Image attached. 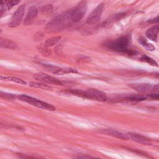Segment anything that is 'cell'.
<instances>
[{"label":"cell","instance_id":"cell-26","mask_svg":"<svg viewBox=\"0 0 159 159\" xmlns=\"http://www.w3.org/2000/svg\"><path fill=\"white\" fill-rule=\"evenodd\" d=\"M76 61L80 63H88L91 61V59L90 57H89L88 56L80 55L77 57Z\"/></svg>","mask_w":159,"mask_h":159},{"label":"cell","instance_id":"cell-19","mask_svg":"<svg viewBox=\"0 0 159 159\" xmlns=\"http://www.w3.org/2000/svg\"><path fill=\"white\" fill-rule=\"evenodd\" d=\"M60 40H61V37L60 36L51 37L46 40V41L44 43V46L45 47H50L55 45L60 41Z\"/></svg>","mask_w":159,"mask_h":159},{"label":"cell","instance_id":"cell-17","mask_svg":"<svg viewBox=\"0 0 159 159\" xmlns=\"http://www.w3.org/2000/svg\"><path fill=\"white\" fill-rule=\"evenodd\" d=\"M0 80L6 81H11V82L16 83H18L20 84H23V85L27 84V83L22 79L16 78V77H12V76H4L1 75H0Z\"/></svg>","mask_w":159,"mask_h":159},{"label":"cell","instance_id":"cell-23","mask_svg":"<svg viewBox=\"0 0 159 159\" xmlns=\"http://www.w3.org/2000/svg\"><path fill=\"white\" fill-rule=\"evenodd\" d=\"M3 1L4 2L7 9L9 10L16 5L18 4L20 2V0H3Z\"/></svg>","mask_w":159,"mask_h":159},{"label":"cell","instance_id":"cell-5","mask_svg":"<svg viewBox=\"0 0 159 159\" xmlns=\"http://www.w3.org/2000/svg\"><path fill=\"white\" fill-rule=\"evenodd\" d=\"M18 98L19 99V100H20L23 102L29 103L34 106L37 107L40 109H46V110H48V111H55V107L53 106V105L48 104L46 102L39 100L33 97L25 95V94L19 95V96H18Z\"/></svg>","mask_w":159,"mask_h":159},{"label":"cell","instance_id":"cell-25","mask_svg":"<svg viewBox=\"0 0 159 159\" xmlns=\"http://www.w3.org/2000/svg\"><path fill=\"white\" fill-rule=\"evenodd\" d=\"M0 98L4 99L13 100L16 98V96L14 95L13 94H10V93H5L0 91Z\"/></svg>","mask_w":159,"mask_h":159},{"label":"cell","instance_id":"cell-33","mask_svg":"<svg viewBox=\"0 0 159 159\" xmlns=\"http://www.w3.org/2000/svg\"><path fill=\"white\" fill-rule=\"evenodd\" d=\"M2 32V30L1 29H0V34Z\"/></svg>","mask_w":159,"mask_h":159},{"label":"cell","instance_id":"cell-30","mask_svg":"<svg viewBox=\"0 0 159 159\" xmlns=\"http://www.w3.org/2000/svg\"><path fill=\"white\" fill-rule=\"evenodd\" d=\"M149 21H150V22H157L158 21V16H157L155 19H151V20H150ZM149 21H148V22H149Z\"/></svg>","mask_w":159,"mask_h":159},{"label":"cell","instance_id":"cell-7","mask_svg":"<svg viewBox=\"0 0 159 159\" xmlns=\"http://www.w3.org/2000/svg\"><path fill=\"white\" fill-rule=\"evenodd\" d=\"M104 3L99 4L88 17L86 19V23L89 25H93L96 24L99 20L102 15V13L104 11Z\"/></svg>","mask_w":159,"mask_h":159},{"label":"cell","instance_id":"cell-15","mask_svg":"<svg viewBox=\"0 0 159 159\" xmlns=\"http://www.w3.org/2000/svg\"><path fill=\"white\" fill-rule=\"evenodd\" d=\"M100 132H102L103 134H106L111 135L112 137H117V138L122 139V140H127V139H128L126 134H125L124 133H122V132H120L119 131L112 130V129H102L101 130H100Z\"/></svg>","mask_w":159,"mask_h":159},{"label":"cell","instance_id":"cell-14","mask_svg":"<svg viewBox=\"0 0 159 159\" xmlns=\"http://www.w3.org/2000/svg\"><path fill=\"white\" fill-rule=\"evenodd\" d=\"M159 27L158 24L154 25L148 29L145 32L146 37L152 41H156L158 37Z\"/></svg>","mask_w":159,"mask_h":159},{"label":"cell","instance_id":"cell-6","mask_svg":"<svg viewBox=\"0 0 159 159\" xmlns=\"http://www.w3.org/2000/svg\"><path fill=\"white\" fill-rule=\"evenodd\" d=\"M25 6L22 4L17 9L13 14L11 21L9 23V26L11 27H16L19 26L23 20V18L25 14Z\"/></svg>","mask_w":159,"mask_h":159},{"label":"cell","instance_id":"cell-8","mask_svg":"<svg viewBox=\"0 0 159 159\" xmlns=\"http://www.w3.org/2000/svg\"><path fill=\"white\" fill-rule=\"evenodd\" d=\"M34 78L37 81H41L44 83L50 84H56V85H63L61 81L55 78V77L47 75L43 73H37L34 75Z\"/></svg>","mask_w":159,"mask_h":159},{"label":"cell","instance_id":"cell-31","mask_svg":"<svg viewBox=\"0 0 159 159\" xmlns=\"http://www.w3.org/2000/svg\"><path fill=\"white\" fill-rule=\"evenodd\" d=\"M5 11V9L4 8H2V9H0V17H1V16L3 14V13Z\"/></svg>","mask_w":159,"mask_h":159},{"label":"cell","instance_id":"cell-22","mask_svg":"<svg viewBox=\"0 0 159 159\" xmlns=\"http://www.w3.org/2000/svg\"><path fill=\"white\" fill-rule=\"evenodd\" d=\"M53 12V6L52 4H47L40 9V12L43 14H52Z\"/></svg>","mask_w":159,"mask_h":159},{"label":"cell","instance_id":"cell-3","mask_svg":"<svg viewBox=\"0 0 159 159\" xmlns=\"http://www.w3.org/2000/svg\"><path fill=\"white\" fill-rule=\"evenodd\" d=\"M70 22L68 12H66L57 16L50 21L47 25V29L52 32L58 31L65 27Z\"/></svg>","mask_w":159,"mask_h":159},{"label":"cell","instance_id":"cell-12","mask_svg":"<svg viewBox=\"0 0 159 159\" xmlns=\"http://www.w3.org/2000/svg\"><path fill=\"white\" fill-rule=\"evenodd\" d=\"M129 86L140 93L152 92L153 87V85L149 83H132L129 84Z\"/></svg>","mask_w":159,"mask_h":159},{"label":"cell","instance_id":"cell-29","mask_svg":"<svg viewBox=\"0 0 159 159\" xmlns=\"http://www.w3.org/2000/svg\"><path fill=\"white\" fill-rule=\"evenodd\" d=\"M77 158H93V157L89 155H84V156L83 155V156H79Z\"/></svg>","mask_w":159,"mask_h":159},{"label":"cell","instance_id":"cell-16","mask_svg":"<svg viewBox=\"0 0 159 159\" xmlns=\"http://www.w3.org/2000/svg\"><path fill=\"white\" fill-rule=\"evenodd\" d=\"M17 47V45L13 41L0 37V48L14 49Z\"/></svg>","mask_w":159,"mask_h":159},{"label":"cell","instance_id":"cell-28","mask_svg":"<svg viewBox=\"0 0 159 159\" xmlns=\"http://www.w3.org/2000/svg\"><path fill=\"white\" fill-rule=\"evenodd\" d=\"M47 47H45V48H40V52L41 53H42L43 55H51L52 54V52L50 50L47 48Z\"/></svg>","mask_w":159,"mask_h":159},{"label":"cell","instance_id":"cell-1","mask_svg":"<svg viewBox=\"0 0 159 159\" xmlns=\"http://www.w3.org/2000/svg\"><path fill=\"white\" fill-rule=\"evenodd\" d=\"M130 37L129 35H124L106 43L105 46L108 49L116 52L125 53L130 56L135 55L137 52L136 50L130 48Z\"/></svg>","mask_w":159,"mask_h":159},{"label":"cell","instance_id":"cell-11","mask_svg":"<svg viewBox=\"0 0 159 159\" xmlns=\"http://www.w3.org/2000/svg\"><path fill=\"white\" fill-rule=\"evenodd\" d=\"M125 16V13L124 12H120V13L113 14L111 16H110L108 19H107L101 25L104 27H109L114 23L123 19Z\"/></svg>","mask_w":159,"mask_h":159},{"label":"cell","instance_id":"cell-2","mask_svg":"<svg viewBox=\"0 0 159 159\" xmlns=\"http://www.w3.org/2000/svg\"><path fill=\"white\" fill-rule=\"evenodd\" d=\"M63 92L78 97L98 101H106L107 100V96L106 94L96 89H88L86 90L67 89Z\"/></svg>","mask_w":159,"mask_h":159},{"label":"cell","instance_id":"cell-13","mask_svg":"<svg viewBox=\"0 0 159 159\" xmlns=\"http://www.w3.org/2000/svg\"><path fill=\"white\" fill-rule=\"evenodd\" d=\"M146 99H147L146 96H144L143 94H139V95H135V96H131L124 98L120 102L125 104H135L137 103H139Z\"/></svg>","mask_w":159,"mask_h":159},{"label":"cell","instance_id":"cell-24","mask_svg":"<svg viewBox=\"0 0 159 159\" xmlns=\"http://www.w3.org/2000/svg\"><path fill=\"white\" fill-rule=\"evenodd\" d=\"M140 60L142 61H144L145 63H147L152 66H158V65H157V63L153 60L152 59V58L148 57V56H146V55H143L142 56L141 58H140Z\"/></svg>","mask_w":159,"mask_h":159},{"label":"cell","instance_id":"cell-27","mask_svg":"<svg viewBox=\"0 0 159 159\" xmlns=\"http://www.w3.org/2000/svg\"><path fill=\"white\" fill-rule=\"evenodd\" d=\"M147 99H152V100H158L159 95L158 93H152L146 95Z\"/></svg>","mask_w":159,"mask_h":159},{"label":"cell","instance_id":"cell-21","mask_svg":"<svg viewBox=\"0 0 159 159\" xmlns=\"http://www.w3.org/2000/svg\"><path fill=\"white\" fill-rule=\"evenodd\" d=\"M29 85L30 87L34 88H40L42 89H50L51 88L50 86H48L47 84H45L44 83H37V82H30L29 83Z\"/></svg>","mask_w":159,"mask_h":159},{"label":"cell","instance_id":"cell-4","mask_svg":"<svg viewBox=\"0 0 159 159\" xmlns=\"http://www.w3.org/2000/svg\"><path fill=\"white\" fill-rule=\"evenodd\" d=\"M86 10L87 2L86 0H82L76 6L67 11L71 22L77 23L80 22L86 14Z\"/></svg>","mask_w":159,"mask_h":159},{"label":"cell","instance_id":"cell-10","mask_svg":"<svg viewBox=\"0 0 159 159\" xmlns=\"http://www.w3.org/2000/svg\"><path fill=\"white\" fill-rule=\"evenodd\" d=\"M37 15H38V10L36 8V7L34 6H31L29 8L26 14V16L24 20V24L25 25H31L34 22Z\"/></svg>","mask_w":159,"mask_h":159},{"label":"cell","instance_id":"cell-20","mask_svg":"<svg viewBox=\"0 0 159 159\" xmlns=\"http://www.w3.org/2000/svg\"><path fill=\"white\" fill-rule=\"evenodd\" d=\"M139 42L147 50L149 51H153L155 49V47L150 43H148L145 39L143 37H141L139 39Z\"/></svg>","mask_w":159,"mask_h":159},{"label":"cell","instance_id":"cell-18","mask_svg":"<svg viewBox=\"0 0 159 159\" xmlns=\"http://www.w3.org/2000/svg\"><path fill=\"white\" fill-rule=\"evenodd\" d=\"M78 71L73 68L71 67H65L62 68H59L58 70H56L54 71V73L56 75H63L65 74H68V73H78Z\"/></svg>","mask_w":159,"mask_h":159},{"label":"cell","instance_id":"cell-32","mask_svg":"<svg viewBox=\"0 0 159 159\" xmlns=\"http://www.w3.org/2000/svg\"><path fill=\"white\" fill-rule=\"evenodd\" d=\"M3 2V0H0V5H1Z\"/></svg>","mask_w":159,"mask_h":159},{"label":"cell","instance_id":"cell-9","mask_svg":"<svg viewBox=\"0 0 159 159\" xmlns=\"http://www.w3.org/2000/svg\"><path fill=\"white\" fill-rule=\"evenodd\" d=\"M126 135L128 139H130L136 142L147 145L150 143V140L147 137L142 135L141 134L134 132H128L127 134H126Z\"/></svg>","mask_w":159,"mask_h":159}]
</instances>
